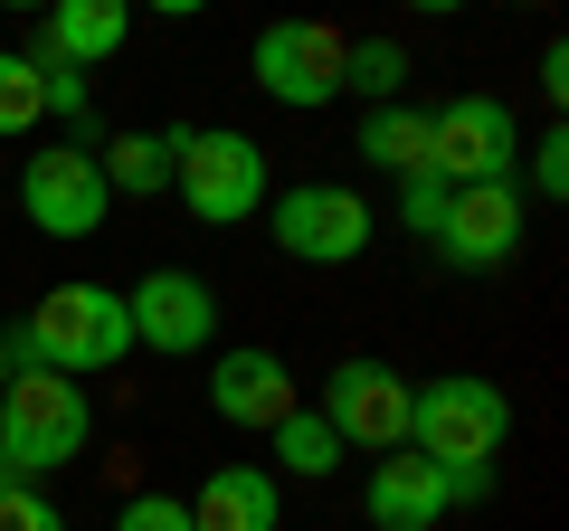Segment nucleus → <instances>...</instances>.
Instances as JSON below:
<instances>
[{
    "mask_svg": "<svg viewBox=\"0 0 569 531\" xmlns=\"http://www.w3.org/2000/svg\"><path fill=\"white\" fill-rule=\"evenodd\" d=\"M10 370H58V380H86V370H114L133 351V313H123L114 285H58L29 304L20 332H0Z\"/></svg>",
    "mask_w": 569,
    "mask_h": 531,
    "instance_id": "f257e3e1",
    "label": "nucleus"
},
{
    "mask_svg": "<svg viewBox=\"0 0 569 531\" xmlns=\"http://www.w3.org/2000/svg\"><path fill=\"white\" fill-rule=\"evenodd\" d=\"M503 437H512V399L475 370L408 389V455H427L437 474H485L503 455Z\"/></svg>",
    "mask_w": 569,
    "mask_h": 531,
    "instance_id": "f03ea898",
    "label": "nucleus"
},
{
    "mask_svg": "<svg viewBox=\"0 0 569 531\" xmlns=\"http://www.w3.org/2000/svg\"><path fill=\"white\" fill-rule=\"evenodd\" d=\"M86 437H96V418H86L77 380H58V370H10V389H0V465H10V484L77 465Z\"/></svg>",
    "mask_w": 569,
    "mask_h": 531,
    "instance_id": "7ed1b4c3",
    "label": "nucleus"
},
{
    "mask_svg": "<svg viewBox=\"0 0 569 531\" xmlns=\"http://www.w3.org/2000/svg\"><path fill=\"white\" fill-rule=\"evenodd\" d=\"M171 190L200 228H228V219H257L266 209V152L247 133H171Z\"/></svg>",
    "mask_w": 569,
    "mask_h": 531,
    "instance_id": "20e7f679",
    "label": "nucleus"
},
{
    "mask_svg": "<svg viewBox=\"0 0 569 531\" xmlns=\"http://www.w3.org/2000/svg\"><path fill=\"white\" fill-rule=\"evenodd\" d=\"M342 58H351V39H342L332 20H266V29H257V58H247V77H257L266 104L323 114V104L342 96Z\"/></svg>",
    "mask_w": 569,
    "mask_h": 531,
    "instance_id": "39448f33",
    "label": "nucleus"
},
{
    "mask_svg": "<svg viewBox=\"0 0 569 531\" xmlns=\"http://www.w3.org/2000/svg\"><path fill=\"white\" fill-rule=\"evenodd\" d=\"M512 152H522V133H512V104L493 96H456L447 114H427V171L447 190L512 181Z\"/></svg>",
    "mask_w": 569,
    "mask_h": 531,
    "instance_id": "423d86ee",
    "label": "nucleus"
},
{
    "mask_svg": "<svg viewBox=\"0 0 569 531\" xmlns=\"http://www.w3.org/2000/svg\"><path fill=\"white\" fill-rule=\"evenodd\" d=\"M20 209H29V228H48V238H96L104 209H114V190H104V171H96V143L29 152L20 162Z\"/></svg>",
    "mask_w": 569,
    "mask_h": 531,
    "instance_id": "0eeeda50",
    "label": "nucleus"
},
{
    "mask_svg": "<svg viewBox=\"0 0 569 531\" xmlns=\"http://www.w3.org/2000/svg\"><path fill=\"white\" fill-rule=\"evenodd\" d=\"M313 418L342 437V455H351V447L399 455V447H408V380H399L389 361H342V370L323 380V409H313Z\"/></svg>",
    "mask_w": 569,
    "mask_h": 531,
    "instance_id": "6e6552de",
    "label": "nucleus"
},
{
    "mask_svg": "<svg viewBox=\"0 0 569 531\" xmlns=\"http://www.w3.org/2000/svg\"><path fill=\"white\" fill-rule=\"evenodd\" d=\"M276 247L295 266H351L370 247V209H361V190H342V181H295L276 200Z\"/></svg>",
    "mask_w": 569,
    "mask_h": 531,
    "instance_id": "1a4fd4ad",
    "label": "nucleus"
},
{
    "mask_svg": "<svg viewBox=\"0 0 569 531\" xmlns=\"http://www.w3.org/2000/svg\"><path fill=\"white\" fill-rule=\"evenodd\" d=\"M123 313H133V342L162 351V361H190V351L219 332V294H209L190 266H152V275L123 294Z\"/></svg>",
    "mask_w": 569,
    "mask_h": 531,
    "instance_id": "9d476101",
    "label": "nucleus"
},
{
    "mask_svg": "<svg viewBox=\"0 0 569 531\" xmlns=\"http://www.w3.org/2000/svg\"><path fill=\"white\" fill-rule=\"evenodd\" d=\"M512 247H522V190L512 181H485V190H456L447 200V228H437V257L447 266L493 275V266H512Z\"/></svg>",
    "mask_w": 569,
    "mask_h": 531,
    "instance_id": "9b49d317",
    "label": "nucleus"
},
{
    "mask_svg": "<svg viewBox=\"0 0 569 531\" xmlns=\"http://www.w3.org/2000/svg\"><path fill=\"white\" fill-rule=\"evenodd\" d=\"M209 409H219V428H266L276 437L284 418H295V370H284L276 351H219Z\"/></svg>",
    "mask_w": 569,
    "mask_h": 531,
    "instance_id": "f8f14e48",
    "label": "nucleus"
},
{
    "mask_svg": "<svg viewBox=\"0 0 569 531\" xmlns=\"http://www.w3.org/2000/svg\"><path fill=\"white\" fill-rule=\"evenodd\" d=\"M361 503H370V522H380V531H437V522L456 512V474H437L427 455L399 447V455L370 465V493H361Z\"/></svg>",
    "mask_w": 569,
    "mask_h": 531,
    "instance_id": "ddd939ff",
    "label": "nucleus"
},
{
    "mask_svg": "<svg viewBox=\"0 0 569 531\" xmlns=\"http://www.w3.org/2000/svg\"><path fill=\"white\" fill-rule=\"evenodd\" d=\"M123 29H133V10H123V0H58V10H48V29L39 39L20 48V58H48V67H104L123 48Z\"/></svg>",
    "mask_w": 569,
    "mask_h": 531,
    "instance_id": "4468645a",
    "label": "nucleus"
},
{
    "mask_svg": "<svg viewBox=\"0 0 569 531\" xmlns=\"http://www.w3.org/2000/svg\"><path fill=\"white\" fill-rule=\"evenodd\" d=\"M190 531H276V474L266 465H219L190 493Z\"/></svg>",
    "mask_w": 569,
    "mask_h": 531,
    "instance_id": "2eb2a0df",
    "label": "nucleus"
},
{
    "mask_svg": "<svg viewBox=\"0 0 569 531\" xmlns=\"http://www.w3.org/2000/svg\"><path fill=\"white\" fill-rule=\"evenodd\" d=\"M96 171L104 190L152 200V190H171V133H114V143H96Z\"/></svg>",
    "mask_w": 569,
    "mask_h": 531,
    "instance_id": "dca6fc26",
    "label": "nucleus"
},
{
    "mask_svg": "<svg viewBox=\"0 0 569 531\" xmlns=\"http://www.w3.org/2000/svg\"><path fill=\"white\" fill-rule=\"evenodd\" d=\"M361 162H380V171H427V114H408V104H370L361 114Z\"/></svg>",
    "mask_w": 569,
    "mask_h": 531,
    "instance_id": "f3484780",
    "label": "nucleus"
},
{
    "mask_svg": "<svg viewBox=\"0 0 569 531\" xmlns=\"http://www.w3.org/2000/svg\"><path fill=\"white\" fill-rule=\"evenodd\" d=\"M48 123V77L20 58V48H0V143H20Z\"/></svg>",
    "mask_w": 569,
    "mask_h": 531,
    "instance_id": "a211bd4d",
    "label": "nucleus"
},
{
    "mask_svg": "<svg viewBox=\"0 0 569 531\" xmlns=\"http://www.w3.org/2000/svg\"><path fill=\"white\" fill-rule=\"evenodd\" d=\"M399 86H408V48L399 39H361V48H351V58H342V96H399Z\"/></svg>",
    "mask_w": 569,
    "mask_h": 531,
    "instance_id": "6ab92c4d",
    "label": "nucleus"
},
{
    "mask_svg": "<svg viewBox=\"0 0 569 531\" xmlns=\"http://www.w3.org/2000/svg\"><path fill=\"white\" fill-rule=\"evenodd\" d=\"M276 455H284V474H332V465H342V437H332L313 409H295L276 428Z\"/></svg>",
    "mask_w": 569,
    "mask_h": 531,
    "instance_id": "aec40b11",
    "label": "nucleus"
},
{
    "mask_svg": "<svg viewBox=\"0 0 569 531\" xmlns=\"http://www.w3.org/2000/svg\"><path fill=\"white\" fill-rule=\"evenodd\" d=\"M447 200H456V190L437 181V171H408V181H399V219L418 228L427 247H437V228H447Z\"/></svg>",
    "mask_w": 569,
    "mask_h": 531,
    "instance_id": "412c9836",
    "label": "nucleus"
},
{
    "mask_svg": "<svg viewBox=\"0 0 569 531\" xmlns=\"http://www.w3.org/2000/svg\"><path fill=\"white\" fill-rule=\"evenodd\" d=\"M114 531H190V503L181 493H133V503L114 512Z\"/></svg>",
    "mask_w": 569,
    "mask_h": 531,
    "instance_id": "4be33fe9",
    "label": "nucleus"
},
{
    "mask_svg": "<svg viewBox=\"0 0 569 531\" xmlns=\"http://www.w3.org/2000/svg\"><path fill=\"white\" fill-rule=\"evenodd\" d=\"M0 531H67V522H58V503L39 484H10L0 493Z\"/></svg>",
    "mask_w": 569,
    "mask_h": 531,
    "instance_id": "5701e85b",
    "label": "nucleus"
},
{
    "mask_svg": "<svg viewBox=\"0 0 569 531\" xmlns=\"http://www.w3.org/2000/svg\"><path fill=\"white\" fill-rule=\"evenodd\" d=\"M531 190H541V200L569 190V133H541V143H531Z\"/></svg>",
    "mask_w": 569,
    "mask_h": 531,
    "instance_id": "b1692460",
    "label": "nucleus"
},
{
    "mask_svg": "<svg viewBox=\"0 0 569 531\" xmlns=\"http://www.w3.org/2000/svg\"><path fill=\"white\" fill-rule=\"evenodd\" d=\"M29 67L48 77V114H58V123H86V77H77V67H48V58H29Z\"/></svg>",
    "mask_w": 569,
    "mask_h": 531,
    "instance_id": "393cba45",
    "label": "nucleus"
},
{
    "mask_svg": "<svg viewBox=\"0 0 569 531\" xmlns=\"http://www.w3.org/2000/svg\"><path fill=\"white\" fill-rule=\"evenodd\" d=\"M541 96H550V104L569 96V58H560V48H541Z\"/></svg>",
    "mask_w": 569,
    "mask_h": 531,
    "instance_id": "a878e982",
    "label": "nucleus"
},
{
    "mask_svg": "<svg viewBox=\"0 0 569 531\" xmlns=\"http://www.w3.org/2000/svg\"><path fill=\"white\" fill-rule=\"evenodd\" d=\"M0 389H10V351H0Z\"/></svg>",
    "mask_w": 569,
    "mask_h": 531,
    "instance_id": "bb28decb",
    "label": "nucleus"
},
{
    "mask_svg": "<svg viewBox=\"0 0 569 531\" xmlns=\"http://www.w3.org/2000/svg\"><path fill=\"white\" fill-rule=\"evenodd\" d=\"M0 493H10V465H0Z\"/></svg>",
    "mask_w": 569,
    "mask_h": 531,
    "instance_id": "cd10ccee",
    "label": "nucleus"
}]
</instances>
